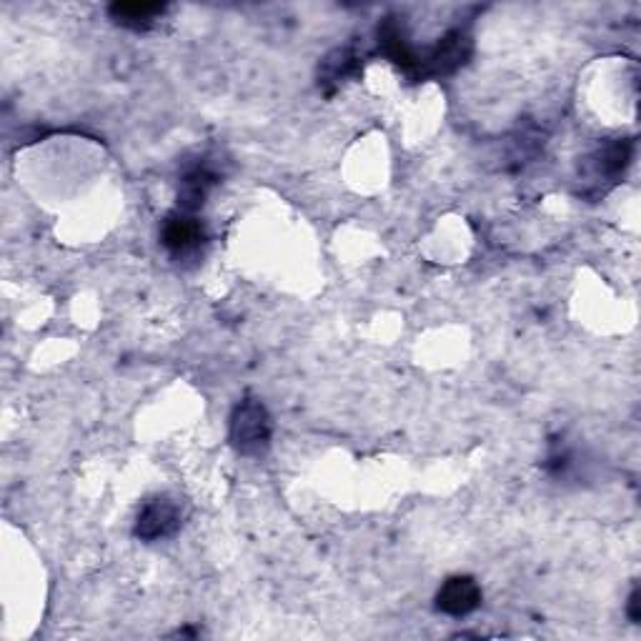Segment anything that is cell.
Here are the masks:
<instances>
[{
    "label": "cell",
    "mask_w": 641,
    "mask_h": 641,
    "mask_svg": "<svg viewBox=\"0 0 641 641\" xmlns=\"http://www.w3.org/2000/svg\"><path fill=\"white\" fill-rule=\"evenodd\" d=\"M161 243L173 259H193L206 245V228L193 214L173 210L161 226Z\"/></svg>",
    "instance_id": "7a4b0ae2"
},
{
    "label": "cell",
    "mask_w": 641,
    "mask_h": 641,
    "mask_svg": "<svg viewBox=\"0 0 641 641\" xmlns=\"http://www.w3.org/2000/svg\"><path fill=\"white\" fill-rule=\"evenodd\" d=\"M481 599H484V594H481L477 579L456 574L446 579L442 590L436 592V609L446 614V617L461 619L469 617L471 611H477L481 607Z\"/></svg>",
    "instance_id": "277c9868"
},
{
    "label": "cell",
    "mask_w": 641,
    "mask_h": 641,
    "mask_svg": "<svg viewBox=\"0 0 641 641\" xmlns=\"http://www.w3.org/2000/svg\"><path fill=\"white\" fill-rule=\"evenodd\" d=\"M274 438V421L268 409L259 399H243L236 403L231 421H228V442L241 456H263L271 449Z\"/></svg>",
    "instance_id": "6da1fadb"
},
{
    "label": "cell",
    "mask_w": 641,
    "mask_h": 641,
    "mask_svg": "<svg viewBox=\"0 0 641 641\" xmlns=\"http://www.w3.org/2000/svg\"><path fill=\"white\" fill-rule=\"evenodd\" d=\"M165 11H169L165 3H113L108 8V15L111 21H116L123 28L140 33L151 28Z\"/></svg>",
    "instance_id": "52a82bcc"
},
{
    "label": "cell",
    "mask_w": 641,
    "mask_h": 641,
    "mask_svg": "<svg viewBox=\"0 0 641 641\" xmlns=\"http://www.w3.org/2000/svg\"><path fill=\"white\" fill-rule=\"evenodd\" d=\"M627 614H629V619L634 621V625H639L641 614H639V590H637V586H634V592H631L629 602H627Z\"/></svg>",
    "instance_id": "ba28073f"
},
{
    "label": "cell",
    "mask_w": 641,
    "mask_h": 641,
    "mask_svg": "<svg viewBox=\"0 0 641 641\" xmlns=\"http://www.w3.org/2000/svg\"><path fill=\"white\" fill-rule=\"evenodd\" d=\"M218 183L216 171L208 163H193L191 169L183 171L179 186V210L196 214L206 204L210 188Z\"/></svg>",
    "instance_id": "5b68a950"
},
{
    "label": "cell",
    "mask_w": 641,
    "mask_h": 641,
    "mask_svg": "<svg viewBox=\"0 0 641 641\" xmlns=\"http://www.w3.org/2000/svg\"><path fill=\"white\" fill-rule=\"evenodd\" d=\"M181 529V506L171 496H153L140 506L136 537L146 543L169 539Z\"/></svg>",
    "instance_id": "3957f363"
},
{
    "label": "cell",
    "mask_w": 641,
    "mask_h": 641,
    "mask_svg": "<svg viewBox=\"0 0 641 641\" xmlns=\"http://www.w3.org/2000/svg\"><path fill=\"white\" fill-rule=\"evenodd\" d=\"M631 153H634V144L627 138L611 140V144L602 146L599 151L592 156L594 179H604V183H617L629 169Z\"/></svg>",
    "instance_id": "8992f818"
}]
</instances>
